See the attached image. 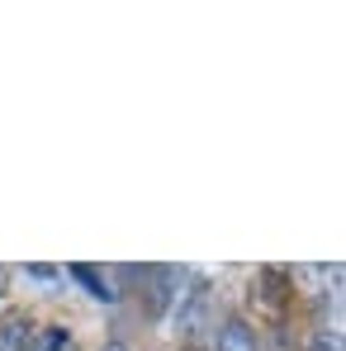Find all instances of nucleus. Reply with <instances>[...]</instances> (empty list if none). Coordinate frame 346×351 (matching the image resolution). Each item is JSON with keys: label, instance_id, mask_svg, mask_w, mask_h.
<instances>
[{"label": "nucleus", "instance_id": "4", "mask_svg": "<svg viewBox=\"0 0 346 351\" xmlns=\"http://www.w3.org/2000/svg\"><path fill=\"white\" fill-rule=\"evenodd\" d=\"M214 351H256L251 323H247V318H228L223 332H219V342H214Z\"/></svg>", "mask_w": 346, "mask_h": 351}, {"label": "nucleus", "instance_id": "3", "mask_svg": "<svg viewBox=\"0 0 346 351\" xmlns=\"http://www.w3.org/2000/svg\"><path fill=\"white\" fill-rule=\"evenodd\" d=\"M34 318L29 313H5L0 318V351H24L29 347V337H34Z\"/></svg>", "mask_w": 346, "mask_h": 351}, {"label": "nucleus", "instance_id": "1", "mask_svg": "<svg viewBox=\"0 0 346 351\" xmlns=\"http://www.w3.org/2000/svg\"><path fill=\"white\" fill-rule=\"evenodd\" d=\"M138 285H143V299H147V313L162 318V313L175 304L180 271H171V266H143V271H138Z\"/></svg>", "mask_w": 346, "mask_h": 351}, {"label": "nucleus", "instance_id": "8", "mask_svg": "<svg viewBox=\"0 0 346 351\" xmlns=\"http://www.w3.org/2000/svg\"><path fill=\"white\" fill-rule=\"evenodd\" d=\"M100 351H133V347H123V342H110V347H100Z\"/></svg>", "mask_w": 346, "mask_h": 351}, {"label": "nucleus", "instance_id": "2", "mask_svg": "<svg viewBox=\"0 0 346 351\" xmlns=\"http://www.w3.org/2000/svg\"><path fill=\"white\" fill-rule=\"evenodd\" d=\"M204 318H209V290L195 285V290H185V299L175 304V328H180V337H185V342H199Z\"/></svg>", "mask_w": 346, "mask_h": 351}, {"label": "nucleus", "instance_id": "6", "mask_svg": "<svg viewBox=\"0 0 346 351\" xmlns=\"http://www.w3.org/2000/svg\"><path fill=\"white\" fill-rule=\"evenodd\" d=\"M24 351H66V332H62V328H53V323H38Z\"/></svg>", "mask_w": 346, "mask_h": 351}, {"label": "nucleus", "instance_id": "7", "mask_svg": "<svg viewBox=\"0 0 346 351\" xmlns=\"http://www.w3.org/2000/svg\"><path fill=\"white\" fill-rule=\"evenodd\" d=\"M5 290H10V271L0 266V299H5Z\"/></svg>", "mask_w": 346, "mask_h": 351}, {"label": "nucleus", "instance_id": "5", "mask_svg": "<svg viewBox=\"0 0 346 351\" xmlns=\"http://www.w3.org/2000/svg\"><path fill=\"white\" fill-rule=\"evenodd\" d=\"M71 276H76V280H81L90 294H95V299H105V304H114V299H119L114 276H110L105 266H100V271H95V266H71Z\"/></svg>", "mask_w": 346, "mask_h": 351}]
</instances>
